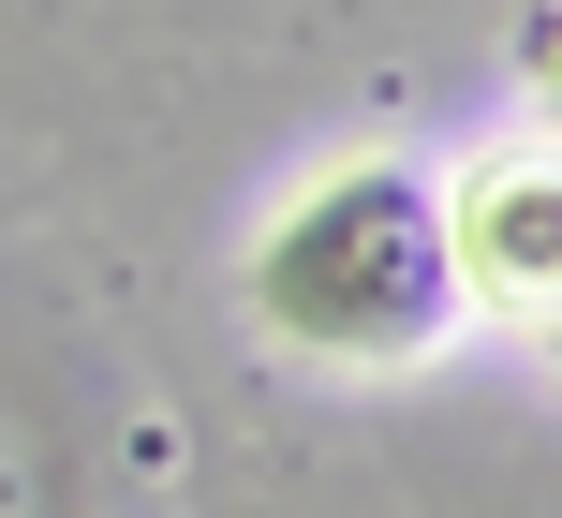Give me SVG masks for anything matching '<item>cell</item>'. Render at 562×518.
Segmentation results:
<instances>
[{
	"instance_id": "cell-2",
	"label": "cell",
	"mask_w": 562,
	"mask_h": 518,
	"mask_svg": "<svg viewBox=\"0 0 562 518\" xmlns=\"http://www.w3.org/2000/svg\"><path fill=\"white\" fill-rule=\"evenodd\" d=\"M445 237H459V296L562 326V164H474L445 193Z\"/></svg>"
},
{
	"instance_id": "cell-1",
	"label": "cell",
	"mask_w": 562,
	"mask_h": 518,
	"mask_svg": "<svg viewBox=\"0 0 562 518\" xmlns=\"http://www.w3.org/2000/svg\"><path fill=\"white\" fill-rule=\"evenodd\" d=\"M252 312L326 371H415L429 341L459 326V237L445 193L415 164H340L311 178L296 207L267 223L252 252Z\"/></svg>"
},
{
	"instance_id": "cell-3",
	"label": "cell",
	"mask_w": 562,
	"mask_h": 518,
	"mask_svg": "<svg viewBox=\"0 0 562 518\" xmlns=\"http://www.w3.org/2000/svg\"><path fill=\"white\" fill-rule=\"evenodd\" d=\"M518 75H533V104L562 119V0H548V15H533V30H518Z\"/></svg>"
}]
</instances>
